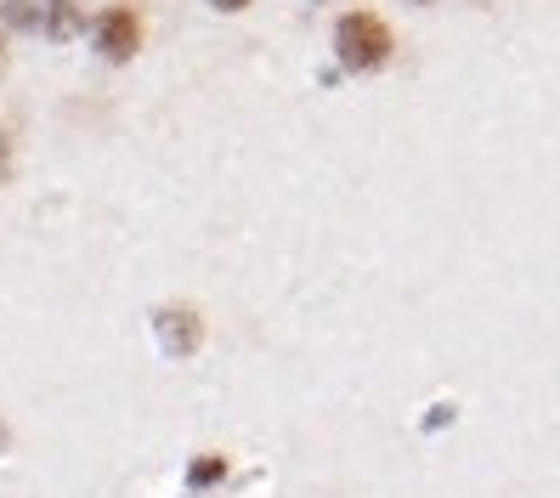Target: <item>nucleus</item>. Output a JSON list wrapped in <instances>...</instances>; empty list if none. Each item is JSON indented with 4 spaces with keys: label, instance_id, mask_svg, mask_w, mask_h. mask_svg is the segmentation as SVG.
<instances>
[{
    "label": "nucleus",
    "instance_id": "obj_3",
    "mask_svg": "<svg viewBox=\"0 0 560 498\" xmlns=\"http://www.w3.org/2000/svg\"><path fill=\"white\" fill-rule=\"evenodd\" d=\"M159 340H164V351H176V357L199 351V317H192V306H164L159 312Z\"/></svg>",
    "mask_w": 560,
    "mask_h": 498
},
{
    "label": "nucleus",
    "instance_id": "obj_2",
    "mask_svg": "<svg viewBox=\"0 0 560 498\" xmlns=\"http://www.w3.org/2000/svg\"><path fill=\"white\" fill-rule=\"evenodd\" d=\"M137 46H142V23H137V12L114 7V12L96 18V51H103L108 62H130V57H137Z\"/></svg>",
    "mask_w": 560,
    "mask_h": 498
},
{
    "label": "nucleus",
    "instance_id": "obj_4",
    "mask_svg": "<svg viewBox=\"0 0 560 498\" xmlns=\"http://www.w3.org/2000/svg\"><path fill=\"white\" fill-rule=\"evenodd\" d=\"M215 7H221V12H244V7H249V0H215Z\"/></svg>",
    "mask_w": 560,
    "mask_h": 498
},
{
    "label": "nucleus",
    "instance_id": "obj_1",
    "mask_svg": "<svg viewBox=\"0 0 560 498\" xmlns=\"http://www.w3.org/2000/svg\"><path fill=\"white\" fill-rule=\"evenodd\" d=\"M335 51H340V62H346L351 74H369V69H385L390 51H397V40H390L385 18H374V12H346V18L335 23Z\"/></svg>",
    "mask_w": 560,
    "mask_h": 498
}]
</instances>
